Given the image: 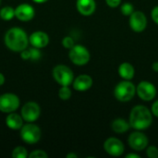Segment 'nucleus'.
<instances>
[{
	"label": "nucleus",
	"instance_id": "2eb2a0df",
	"mask_svg": "<svg viewBox=\"0 0 158 158\" xmlns=\"http://www.w3.org/2000/svg\"><path fill=\"white\" fill-rule=\"evenodd\" d=\"M94 81L90 75L81 74L77 78H74L72 82L73 89L78 92H85L93 86Z\"/></svg>",
	"mask_w": 158,
	"mask_h": 158
},
{
	"label": "nucleus",
	"instance_id": "cd10ccee",
	"mask_svg": "<svg viewBox=\"0 0 158 158\" xmlns=\"http://www.w3.org/2000/svg\"><path fill=\"white\" fill-rule=\"evenodd\" d=\"M106 3L110 7H118L121 4V0H106Z\"/></svg>",
	"mask_w": 158,
	"mask_h": 158
},
{
	"label": "nucleus",
	"instance_id": "5701e85b",
	"mask_svg": "<svg viewBox=\"0 0 158 158\" xmlns=\"http://www.w3.org/2000/svg\"><path fill=\"white\" fill-rule=\"evenodd\" d=\"M120 12L124 16H131L134 12V6L131 3H129V2L124 3L120 6Z\"/></svg>",
	"mask_w": 158,
	"mask_h": 158
},
{
	"label": "nucleus",
	"instance_id": "423d86ee",
	"mask_svg": "<svg viewBox=\"0 0 158 158\" xmlns=\"http://www.w3.org/2000/svg\"><path fill=\"white\" fill-rule=\"evenodd\" d=\"M69 57L74 65L84 66L90 61L91 55L85 46L81 44H75L72 48L69 49Z\"/></svg>",
	"mask_w": 158,
	"mask_h": 158
},
{
	"label": "nucleus",
	"instance_id": "ddd939ff",
	"mask_svg": "<svg viewBox=\"0 0 158 158\" xmlns=\"http://www.w3.org/2000/svg\"><path fill=\"white\" fill-rule=\"evenodd\" d=\"M34 16L35 10L30 4H20L15 8V18L20 21H30L34 18Z\"/></svg>",
	"mask_w": 158,
	"mask_h": 158
},
{
	"label": "nucleus",
	"instance_id": "4468645a",
	"mask_svg": "<svg viewBox=\"0 0 158 158\" xmlns=\"http://www.w3.org/2000/svg\"><path fill=\"white\" fill-rule=\"evenodd\" d=\"M29 43L31 46L42 49L49 44V36L43 31H36L29 36Z\"/></svg>",
	"mask_w": 158,
	"mask_h": 158
},
{
	"label": "nucleus",
	"instance_id": "4be33fe9",
	"mask_svg": "<svg viewBox=\"0 0 158 158\" xmlns=\"http://www.w3.org/2000/svg\"><path fill=\"white\" fill-rule=\"evenodd\" d=\"M71 90L69 88V86H61L60 89L58 90V96L61 100L63 101H67L71 97Z\"/></svg>",
	"mask_w": 158,
	"mask_h": 158
},
{
	"label": "nucleus",
	"instance_id": "6e6552de",
	"mask_svg": "<svg viewBox=\"0 0 158 158\" xmlns=\"http://www.w3.org/2000/svg\"><path fill=\"white\" fill-rule=\"evenodd\" d=\"M20 115L24 121L34 122L39 118L41 115L40 106L35 102H27L21 107Z\"/></svg>",
	"mask_w": 158,
	"mask_h": 158
},
{
	"label": "nucleus",
	"instance_id": "f8f14e48",
	"mask_svg": "<svg viewBox=\"0 0 158 158\" xmlns=\"http://www.w3.org/2000/svg\"><path fill=\"white\" fill-rule=\"evenodd\" d=\"M104 150L111 156H120L125 151V146L119 139L111 137L105 141Z\"/></svg>",
	"mask_w": 158,
	"mask_h": 158
},
{
	"label": "nucleus",
	"instance_id": "bb28decb",
	"mask_svg": "<svg viewBox=\"0 0 158 158\" xmlns=\"http://www.w3.org/2000/svg\"><path fill=\"white\" fill-rule=\"evenodd\" d=\"M146 155L149 158H157L158 157V148L155 145H151L146 150Z\"/></svg>",
	"mask_w": 158,
	"mask_h": 158
},
{
	"label": "nucleus",
	"instance_id": "f257e3e1",
	"mask_svg": "<svg viewBox=\"0 0 158 158\" xmlns=\"http://www.w3.org/2000/svg\"><path fill=\"white\" fill-rule=\"evenodd\" d=\"M5 45L13 52L20 53L22 50L28 48L29 36L26 31L19 27L10 28L4 36Z\"/></svg>",
	"mask_w": 158,
	"mask_h": 158
},
{
	"label": "nucleus",
	"instance_id": "72a5a7b5",
	"mask_svg": "<svg viewBox=\"0 0 158 158\" xmlns=\"http://www.w3.org/2000/svg\"><path fill=\"white\" fill-rule=\"evenodd\" d=\"M141 156L137 154H128L126 156V158H140Z\"/></svg>",
	"mask_w": 158,
	"mask_h": 158
},
{
	"label": "nucleus",
	"instance_id": "473e14b6",
	"mask_svg": "<svg viewBox=\"0 0 158 158\" xmlns=\"http://www.w3.org/2000/svg\"><path fill=\"white\" fill-rule=\"evenodd\" d=\"M5 81H6V78L4 76V74L0 72V86H2L5 83Z\"/></svg>",
	"mask_w": 158,
	"mask_h": 158
},
{
	"label": "nucleus",
	"instance_id": "c85d7f7f",
	"mask_svg": "<svg viewBox=\"0 0 158 158\" xmlns=\"http://www.w3.org/2000/svg\"><path fill=\"white\" fill-rule=\"evenodd\" d=\"M151 17H152V19L155 21V23H156L158 25V6L153 8L151 12Z\"/></svg>",
	"mask_w": 158,
	"mask_h": 158
},
{
	"label": "nucleus",
	"instance_id": "e433bc0d",
	"mask_svg": "<svg viewBox=\"0 0 158 158\" xmlns=\"http://www.w3.org/2000/svg\"><path fill=\"white\" fill-rule=\"evenodd\" d=\"M0 4H1V0H0Z\"/></svg>",
	"mask_w": 158,
	"mask_h": 158
},
{
	"label": "nucleus",
	"instance_id": "2f4dec72",
	"mask_svg": "<svg viewBox=\"0 0 158 158\" xmlns=\"http://www.w3.org/2000/svg\"><path fill=\"white\" fill-rule=\"evenodd\" d=\"M152 69H153L154 71L158 72V61H156V62H154L152 64Z\"/></svg>",
	"mask_w": 158,
	"mask_h": 158
},
{
	"label": "nucleus",
	"instance_id": "1a4fd4ad",
	"mask_svg": "<svg viewBox=\"0 0 158 158\" xmlns=\"http://www.w3.org/2000/svg\"><path fill=\"white\" fill-rule=\"evenodd\" d=\"M136 94L143 101H152L156 96V88L152 82L143 81L137 85Z\"/></svg>",
	"mask_w": 158,
	"mask_h": 158
},
{
	"label": "nucleus",
	"instance_id": "c9c22d12",
	"mask_svg": "<svg viewBox=\"0 0 158 158\" xmlns=\"http://www.w3.org/2000/svg\"><path fill=\"white\" fill-rule=\"evenodd\" d=\"M32 1L35 2V3H37V4H44V3L47 2L48 0H32Z\"/></svg>",
	"mask_w": 158,
	"mask_h": 158
},
{
	"label": "nucleus",
	"instance_id": "a878e982",
	"mask_svg": "<svg viewBox=\"0 0 158 158\" xmlns=\"http://www.w3.org/2000/svg\"><path fill=\"white\" fill-rule=\"evenodd\" d=\"M29 157L30 158H47L48 157V155H47L44 150L37 149V150H34V151H32L31 153H30V154H29Z\"/></svg>",
	"mask_w": 158,
	"mask_h": 158
},
{
	"label": "nucleus",
	"instance_id": "b1692460",
	"mask_svg": "<svg viewBox=\"0 0 158 158\" xmlns=\"http://www.w3.org/2000/svg\"><path fill=\"white\" fill-rule=\"evenodd\" d=\"M29 51H30V55H31V57L30 59L32 60V61H37L41 58L42 56V53L40 51V48H37V47H31L29 48Z\"/></svg>",
	"mask_w": 158,
	"mask_h": 158
},
{
	"label": "nucleus",
	"instance_id": "0eeeda50",
	"mask_svg": "<svg viewBox=\"0 0 158 158\" xmlns=\"http://www.w3.org/2000/svg\"><path fill=\"white\" fill-rule=\"evenodd\" d=\"M20 105V100L18 95L6 93L0 95V111L3 113L15 112Z\"/></svg>",
	"mask_w": 158,
	"mask_h": 158
},
{
	"label": "nucleus",
	"instance_id": "6ab92c4d",
	"mask_svg": "<svg viewBox=\"0 0 158 158\" xmlns=\"http://www.w3.org/2000/svg\"><path fill=\"white\" fill-rule=\"evenodd\" d=\"M131 128L130 122H128L124 118H116L111 123V129L116 133H124L128 131Z\"/></svg>",
	"mask_w": 158,
	"mask_h": 158
},
{
	"label": "nucleus",
	"instance_id": "a211bd4d",
	"mask_svg": "<svg viewBox=\"0 0 158 158\" xmlns=\"http://www.w3.org/2000/svg\"><path fill=\"white\" fill-rule=\"evenodd\" d=\"M118 75L126 81H131L133 79L134 75H135V69L134 67L129 63V62H123L119 65L118 67Z\"/></svg>",
	"mask_w": 158,
	"mask_h": 158
},
{
	"label": "nucleus",
	"instance_id": "393cba45",
	"mask_svg": "<svg viewBox=\"0 0 158 158\" xmlns=\"http://www.w3.org/2000/svg\"><path fill=\"white\" fill-rule=\"evenodd\" d=\"M62 45L64 46V48L69 50L70 48H72V47L75 45V42H74V40H73L72 37H70V36H66V37H64L63 40H62Z\"/></svg>",
	"mask_w": 158,
	"mask_h": 158
},
{
	"label": "nucleus",
	"instance_id": "39448f33",
	"mask_svg": "<svg viewBox=\"0 0 158 158\" xmlns=\"http://www.w3.org/2000/svg\"><path fill=\"white\" fill-rule=\"evenodd\" d=\"M42 131L39 126L33 122H27L20 129V138L28 144H34L41 139Z\"/></svg>",
	"mask_w": 158,
	"mask_h": 158
},
{
	"label": "nucleus",
	"instance_id": "dca6fc26",
	"mask_svg": "<svg viewBox=\"0 0 158 158\" xmlns=\"http://www.w3.org/2000/svg\"><path fill=\"white\" fill-rule=\"evenodd\" d=\"M76 7L80 14L83 16H91L96 9V3L94 0H77Z\"/></svg>",
	"mask_w": 158,
	"mask_h": 158
},
{
	"label": "nucleus",
	"instance_id": "412c9836",
	"mask_svg": "<svg viewBox=\"0 0 158 158\" xmlns=\"http://www.w3.org/2000/svg\"><path fill=\"white\" fill-rule=\"evenodd\" d=\"M11 156L13 158H27L29 156V154L25 147L17 146L16 148L13 149L11 153Z\"/></svg>",
	"mask_w": 158,
	"mask_h": 158
},
{
	"label": "nucleus",
	"instance_id": "c756f323",
	"mask_svg": "<svg viewBox=\"0 0 158 158\" xmlns=\"http://www.w3.org/2000/svg\"><path fill=\"white\" fill-rule=\"evenodd\" d=\"M20 57H21L23 60H28V59H30L31 55H30V51H29L28 48H26V49H24V50H22V51L20 52Z\"/></svg>",
	"mask_w": 158,
	"mask_h": 158
},
{
	"label": "nucleus",
	"instance_id": "9d476101",
	"mask_svg": "<svg viewBox=\"0 0 158 158\" xmlns=\"http://www.w3.org/2000/svg\"><path fill=\"white\" fill-rule=\"evenodd\" d=\"M128 143L131 149L135 151H143L148 146L149 141L147 136L143 133L142 131H136L129 136Z\"/></svg>",
	"mask_w": 158,
	"mask_h": 158
},
{
	"label": "nucleus",
	"instance_id": "20e7f679",
	"mask_svg": "<svg viewBox=\"0 0 158 158\" xmlns=\"http://www.w3.org/2000/svg\"><path fill=\"white\" fill-rule=\"evenodd\" d=\"M54 80L60 86H69L74 81V73L66 65H57L52 70Z\"/></svg>",
	"mask_w": 158,
	"mask_h": 158
},
{
	"label": "nucleus",
	"instance_id": "9b49d317",
	"mask_svg": "<svg viewBox=\"0 0 158 158\" xmlns=\"http://www.w3.org/2000/svg\"><path fill=\"white\" fill-rule=\"evenodd\" d=\"M129 23L133 31L142 32L147 26V18L143 12L140 10H134V12L130 16Z\"/></svg>",
	"mask_w": 158,
	"mask_h": 158
},
{
	"label": "nucleus",
	"instance_id": "f3484780",
	"mask_svg": "<svg viewBox=\"0 0 158 158\" xmlns=\"http://www.w3.org/2000/svg\"><path fill=\"white\" fill-rule=\"evenodd\" d=\"M23 118L21 115L17 114L15 112L8 113L6 118V126L12 131H19L23 126Z\"/></svg>",
	"mask_w": 158,
	"mask_h": 158
},
{
	"label": "nucleus",
	"instance_id": "f704fd0d",
	"mask_svg": "<svg viewBox=\"0 0 158 158\" xmlns=\"http://www.w3.org/2000/svg\"><path fill=\"white\" fill-rule=\"evenodd\" d=\"M66 157L67 158H77L78 157V156H77L76 154L70 153V154H68V155L66 156Z\"/></svg>",
	"mask_w": 158,
	"mask_h": 158
},
{
	"label": "nucleus",
	"instance_id": "7ed1b4c3",
	"mask_svg": "<svg viewBox=\"0 0 158 158\" xmlns=\"http://www.w3.org/2000/svg\"><path fill=\"white\" fill-rule=\"evenodd\" d=\"M136 94V87L131 81H122L114 89V95L119 102H129Z\"/></svg>",
	"mask_w": 158,
	"mask_h": 158
},
{
	"label": "nucleus",
	"instance_id": "f03ea898",
	"mask_svg": "<svg viewBox=\"0 0 158 158\" xmlns=\"http://www.w3.org/2000/svg\"><path fill=\"white\" fill-rule=\"evenodd\" d=\"M129 122L131 128L136 131L147 130L153 122V114L146 106L139 105L134 106L130 114Z\"/></svg>",
	"mask_w": 158,
	"mask_h": 158
},
{
	"label": "nucleus",
	"instance_id": "7c9ffc66",
	"mask_svg": "<svg viewBox=\"0 0 158 158\" xmlns=\"http://www.w3.org/2000/svg\"><path fill=\"white\" fill-rule=\"evenodd\" d=\"M151 111H152V114H153L154 116H156V117H157L158 118V100H156V101L153 104Z\"/></svg>",
	"mask_w": 158,
	"mask_h": 158
},
{
	"label": "nucleus",
	"instance_id": "aec40b11",
	"mask_svg": "<svg viewBox=\"0 0 158 158\" xmlns=\"http://www.w3.org/2000/svg\"><path fill=\"white\" fill-rule=\"evenodd\" d=\"M15 17V8L6 6L0 9V18L5 21H9Z\"/></svg>",
	"mask_w": 158,
	"mask_h": 158
}]
</instances>
